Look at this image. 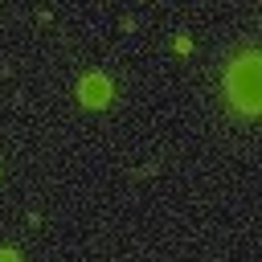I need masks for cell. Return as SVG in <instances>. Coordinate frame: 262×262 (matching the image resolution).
I'll return each mask as SVG.
<instances>
[{
  "label": "cell",
  "mask_w": 262,
  "mask_h": 262,
  "mask_svg": "<svg viewBox=\"0 0 262 262\" xmlns=\"http://www.w3.org/2000/svg\"><path fill=\"white\" fill-rule=\"evenodd\" d=\"M229 98L242 115H258V53H246L237 66H229Z\"/></svg>",
  "instance_id": "1"
},
{
  "label": "cell",
  "mask_w": 262,
  "mask_h": 262,
  "mask_svg": "<svg viewBox=\"0 0 262 262\" xmlns=\"http://www.w3.org/2000/svg\"><path fill=\"white\" fill-rule=\"evenodd\" d=\"M82 102H86V106H106V102H111V82L98 78V74L82 78Z\"/></svg>",
  "instance_id": "2"
},
{
  "label": "cell",
  "mask_w": 262,
  "mask_h": 262,
  "mask_svg": "<svg viewBox=\"0 0 262 262\" xmlns=\"http://www.w3.org/2000/svg\"><path fill=\"white\" fill-rule=\"evenodd\" d=\"M0 262H16V258H12V254H0Z\"/></svg>",
  "instance_id": "3"
}]
</instances>
